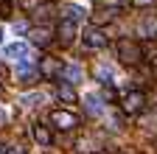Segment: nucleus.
<instances>
[{
    "instance_id": "7ed1b4c3",
    "label": "nucleus",
    "mask_w": 157,
    "mask_h": 154,
    "mask_svg": "<svg viewBox=\"0 0 157 154\" xmlns=\"http://www.w3.org/2000/svg\"><path fill=\"white\" fill-rule=\"evenodd\" d=\"M39 73H42V79H59L65 73V65L56 56H42L39 59Z\"/></svg>"
},
{
    "instance_id": "6e6552de",
    "label": "nucleus",
    "mask_w": 157,
    "mask_h": 154,
    "mask_svg": "<svg viewBox=\"0 0 157 154\" xmlns=\"http://www.w3.org/2000/svg\"><path fill=\"white\" fill-rule=\"evenodd\" d=\"M76 25L78 23H73V20H62V23H59L56 36H59V42H62V45H70L76 39Z\"/></svg>"
},
{
    "instance_id": "20e7f679",
    "label": "nucleus",
    "mask_w": 157,
    "mask_h": 154,
    "mask_svg": "<svg viewBox=\"0 0 157 154\" xmlns=\"http://www.w3.org/2000/svg\"><path fill=\"white\" fill-rule=\"evenodd\" d=\"M51 123L56 129H62V132H70V129L78 126V118H76L73 112H67V109H53L51 112Z\"/></svg>"
},
{
    "instance_id": "9b49d317",
    "label": "nucleus",
    "mask_w": 157,
    "mask_h": 154,
    "mask_svg": "<svg viewBox=\"0 0 157 154\" xmlns=\"http://www.w3.org/2000/svg\"><path fill=\"white\" fill-rule=\"evenodd\" d=\"M137 34H140L143 39H154V36H157V17H146V20H140Z\"/></svg>"
},
{
    "instance_id": "423d86ee",
    "label": "nucleus",
    "mask_w": 157,
    "mask_h": 154,
    "mask_svg": "<svg viewBox=\"0 0 157 154\" xmlns=\"http://www.w3.org/2000/svg\"><path fill=\"white\" fill-rule=\"evenodd\" d=\"M28 39H31L34 45H39V48H45V45H51V39H53V31H51L48 25H36V28L28 31Z\"/></svg>"
},
{
    "instance_id": "a211bd4d",
    "label": "nucleus",
    "mask_w": 157,
    "mask_h": 154,
    "mask_svg": "<svg viewBox=\"0 0 157 154\" xmlns=\"http://www.w3.org/2000/svg\"><path fill=\"white\" fill-rule=\"evenodd\" d=\"M39 101H42V95H39V92H31V95H23V104H25V107H34V104H39Z\"/></svg>"
},
{
    "instance_id": "0eeeda50",
    "label": "nucleus",
    "mask_w": 157,
    "mask_h": 154,
    "mask_svg": "<svg viewBox=\"0 0 157 154\" xmlns=\"http://www.w3.org/2000/svg\"><path fill=\"white\" fill-rule=\"evenodd\" d=\"M84 45H87V48H104V45H107V34L98 28V25H90V28L84 31Z\"/></svg>"
},
{
    "instance_id": "4be33fe9",
    "label": "nucleus",
    "mask_w": 157,
    "mask_h": 154,
    "mask_svg": "<svg viewBox=\"0 0 157 154\" xmlns=\"http://www.w3.org/2000/svg\"><path fill=\"white\" fill-rule=\"evenodd\" d=\"M6 76H9V73H6V67H3V65H0V84H3V81H6Z\"/></svg>"
},
{
    "instance_id": "1a4fd4ad",
    "label": "nucleus",
    "mask_w": 157,
    "mask_h": 154,
    "mask_svg": "<svg viewBox=\"0 0 157 154\" xmlns=\"http://www.w3.org/2000/svg\"><path fill=\"white\" fill-rule=\"evenodd\" d=\"M31 134H34V140H36L39 146H51V143H53V134H51V129H48L45 123H34Z\"/></svg>"
},
{
    "instance_id": "f3484780",
    "label": "nucleus",
    "mask_w": 157,
    "mask_h": 154,
    "mask_svg": "<svg viewBox=\"0 0 157 154\" xmlns=\"http://www.w3.org/2000/svg\"><path fill=\"white\" fill-rule=\"evenodd\" d=\"M11 11H14L11 0H0V20H9V17H11Z\"/></svg>"
},
{
    "instance_id": "ddd939ff",
    "label": "nucleus",
    "mask_w": 157,
    "mask_h": 154,
    "mask_svg": "<svg viewBox=\"0 0 157 154\" xmlns=\"http://www.w3.org/2000/svg\"><path fill=\"white\" fill-rule=\"evenodd\" d=\"M84 104H87V112H90V115H101V112H104L101 98H98V95H87V98H84Z\"/></svg>"
},
{
    "instance_id": "6ab92c4d",
    "label": "nucleus",
    "mask_w": 157,
    "mask_h": 154,
    "mask_svg": "<svg viewBox=\"0 0 157 154\" xmlns=\"http://www.w3.org/2000/svg\"><path fill=\"white\" fill-rule=\"evenodd\" d=\"M95 76H98V79H101L104 84H109V79H112V73H109V67H98V70H95Z\"/></svg>"
},
{
    "instance_id": "aec40b11",
    "label": "nucleus",
    "mask_w": 157,
    "mask_h": 154,
    "mask_svg": "<svg viewBox=\"0 0 157 154\" xmlns=\"http://www.w3.org/2000/svg\"><path fill=\"white\" fill-rule=\"evenodd\" d=\"M154 3H157V0H132V6H135V9H151Z\"/></svg>"
},
{
    "instance_id": "f8f14e48",
    "label": "nucleus",
    "mask_w": 157,
    "mask_h": 154,
    "mask_svg": "<svg viewBox=\"0 0 157 154\" xmlns=\"http://www.w3.org/2000/svg\"><path fill=\"white\" fill-rule=\"evenodd\" d=\"M25 53H28V45L23 42H14L6 48V59H25Z\"/></svg>"
},
{
    "instance_id": "5701e85b",
    "label": "nucleus",
    "mask_w": 157,
    "mask_h": 154,
    "mask_svg": "<svg viewBox=\"0 0 157 154\" xmlns=\"http://www.w3.org/2000/svg\"><path fill=\"white\" fill-rule=\"evenodd\" d=\"M6 154H25V151H23V148H9Z\"/></svg>"
},
{
    "instance_id": "2eb2a0df",
    "label": "nucleus",
    "mask_w": 157,
    "mask_h": 154,
    "mask_svg": "<svg viewBox=\"0 0 157 154\" xmlns=\"http://www.w3.org/2000/svg\"><path fill=\"white\" fill-rule=\"evenodd\" d=\"M112 17H115V9H98V11L93 14V23H95V25H98V23H109Z\"/></svg>"
},
{
    "instance_id": "b1692460",
    "label": "nucleus",
    "mask_w": 157,
    "mask_h": 154,
    "mask_svg": "<svg viewBox=\"0 0 157 154\" xmlns=\"http://www.w3.org/2000/svg\"><path fill=\"white\" fill-rule=\"evenodd\" d=\"M0 42H3V31H0Z\"/></svg>"
},
{
    "instance_id": "4468645a",
    "label": "nucleus",
    "mask_w": 157,
    "mask_h": 154,
    "mask_svg": "<svg viewBox=\"0 0 157 154\" xmlns=\"http://www.w3.org/2000/svg\"><path fill=\"white\" fill-rule=\"evenodd\" d=\"M65 20L82 23V20H84V9H82V6H67V9H65Z\"/></svg>"
},
{
    "instance_id": "39448f33",
    "label": "nucleus",
    "mask_w": 157,
    "mask_h": 154,
    "mask_svg": "<svg viewBox=\"0 0 157 154\" xmlns=\"http://www.w3.org/2000/svg\"><path fill=\"white\" fill-rule=\"evenodd\" d=\"M39 76H42V73H39V65H34V62H28V59L20 62V67H17V79L23 81V84H34Z\"/></svg>"
},
{
    "instance_id": "dca6fc26",
    "label": "nucleus",
    "mask_w": 157,
    "mask_h": 154,
    "mask_svg": "<svg viewBox=\"0 0 157 154\" xmlns=\"http://www.w3.org/2000/svg\"><path fill=\"white\" fill-rule=\"evenodd\" d=\"M65 81H70V84H76V81H82V67H76V65H70V67H65Z\"/></svg>"
},
{
    "instance_id": "9d476101",
    "label": "nucleus",
    "mask_w": 157,
    "mask_h": 154,
    "mask_svg": "<svg viewBox=\"0 0 157 154\" xmlns=\"http://www.w3.org/2000/svg\"><path fill=\"white\" fill-rule=\"evenodd\" d=\"M56 98H59V101H65V104H76V101H78V95H76V90H73L70 81H62V84L56 87Z\"/></svg>"
},
{
    "instance_id": "393cba45",
    "label": "nucleus",
    "mask_w": 157,
    "mask_h": 154,
    "mask_svg": "<svg viewBox=\"0 0 157 154\" xmlns=\"http://www.w3.org/2000/svg\"><path fill=\"white\" fill-rule=\"evenodd\" d=\"M0 151H3V143H0Z\"/></svg>"
},
{
    "instance_id": "412c9836",
    "label": "nucleus",
    "mask_w": 157,
    "mask_h": 154,
    "mask_svg": "<svg viewBox=\"0 0 157 154\" xmlns=\"http://www.w3.org/2000/svg\"><path fill=\"white\" fill-rule=\"evenodd\" d=\"M104 98H107V101H112V98H115V90H112V87H107V90H104Z\"/></svg>"
},
{
    "instance_id": "f257e3e1",
    "label": "nucleus",
    "mask_w": 157,
    "mask_h": 154,
    "mask_svg": "<svg viewBox=\"0 0 157 154\" xmlns=\"http://www.w3.org/2000/svg\"><path fill=\"white\" fill-rule=\"evenodd\" d=\"M115 53H118V59H121L124 65H129V67L143 62V48H140V42L129 39V36H126V39H121V42L115 45Z\"/></svg>"
},
{
    "instance_id": "f03ea898",
    "label": "nucleus",
    "mask_w": 157,
    "mask_h": 154,
    "mask_svg": "<svg viewBox=\"0 0 157 154\" xmlns=\"http://www.w3.org/2000/svg\"><path fill=\"white\" fill-rule=\"evenodd\" d=\"M143 107H146V95H143L140 90H132V92H126L124 98H121V109H124L126 115L143 112Z\"/></svg>"
}]
</instances>
